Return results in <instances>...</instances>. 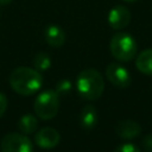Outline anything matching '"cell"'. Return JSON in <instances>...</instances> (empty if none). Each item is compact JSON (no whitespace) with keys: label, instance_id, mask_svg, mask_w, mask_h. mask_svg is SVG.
Instances as JSON below:
<instances>
[{"label":"cell","instance_id":"1","mask_svg":"<svg viewBox=\"0 0 152 152\" xmlns=\"http://www.w3.org/2000/svg\"><path fill=\"white\" fill-rule=\"evenodd\" d=\"M10 86L19 95L36 94L43 86V77L38 70L27 66H18L10 75Z\"/></svg>","mask_w":152,"mask_h":152},{"label":"cell","instance_id":"2","mask_svg":"<svg viewBox=\"0 0 152 152\" xmlns=\"http://www.w3.org/2000/svg\"><path fill=\"white\" fill-rule=\"evenodd\" d=\"M76 88L82 99L94 101L102 95L104 90V81L97 70L84 69L77 75Z\"/></svg>","mask_w":152,"mask_h":152},{"label":"cell","instance_id":"3","mask_svg":"<svg viewBox=\"0 0 152 152\" xmlns=\"http://www.w3.org/2000/svg\"><path fill=\"white\" fill-rule=\"evenodd\" d=\"M109 50L115 59L120 62H129L137 55L138 44L129 33L118 32L110 39Z\"/></svg>","mask_w":152,"mask_h":152},{"label":"cell","instance_id":"4","mask_svg":"<svg viewBox=\"0 0 152 152\" xmlns=\"http://www.w3.org/2000/svg\"><path fill=\"white\" fill-rule=\"evenodd\" d=\"M33 109L36 115L42 120H50L55 118L59 109V95L52 89L42 91L34 100Z\"/></svg>","mask_w":152,"mask_h":152},{"label":"cell","instance_id":"5","mask_svg":"<svg viewBox=\"0 0 152 152\" xmlns=\"http://www.w3.org/2000/svg\"><path fill=\"white\" fill-rule=\"evenodd\" d=\"M1 152H33L31 140L26 134L23 133H8L0 142Z\"/></svg>","mask_w":152,"mask_h":152},{"label":"cell","instance_id":"6","mask_svg":"<svg viewBox=\"0 0 152 152\" xmlns=\"http://www.w3.org/2000/svg\"><path fill=\"white\" fill-rule=\"evenodd\" d=\"M107 80L118 88H127L131 84L129 71L119 63H110L106 68Z\"/></svg>","mask_w":152,"mask_h":152},{"label":"cell","instance_id":"7","mask_svg":"<svg viewBox=\"0 0 152 152\" xmlns=\"http://www.w3.org/2000/svg\"><path fill=\"white\" fill-rule=\"evenodd\" d=\"M131 23V12L126 6L118 5L108 13V24L113 30H122Z\"/></svg>","mask_w":152,"mask_h":152},{"label":"cell","instance_id":"8","mask_svg":"<svg viewBox=\"0 0 152 152\" xmlns=\"http://www.w3.org/2000/svg\"><path fill=\"white\" fill-rule=\"evenodd\" d=\"M61 135L52 127H44L34 134V142L42 148H53L59 144Z\"/></svg>","mask_w":152,"mask_h":152},{"label":"cell","instance_id":"9","mask_svg":"<svg viewBox=\"0 0 152 152\" xmlns=\"http://www.w3.org/2000/svg\"><path fill=\"white\" fill-rule=\"evenodd\" d=\"M116 134L122 139H134L141 133V126L134 120H122L115 126Z\"/></svg>","mask_w":152,"mask_h":152},{"label":"cell","instance_id":"10","mask_svg":"<svg viewBox=\"0 0 152 152\" xmlns=\"http://www.w3.org/2000/svg\"><path fill=\"white\" fill-rule=\"evenodd\" d=\"M44 37L46 43L52 48H61L65 43L66 38L64 30L56 24H51L45 28Z\"/></svg>","mask_w":152,"mask_h":152},{"label":"cell","instance_id":"11","mask_svg":"<svg viewBox=\"0 0 152 152\" xmlns=\"http://www.w3.org/2000/svg\"><path fill=\"white\" fill-rule=\"evenodd\" d=\"M97 122V110L93 104H86L80 114V124L86 129H91Z\"/></svg>","mask_w":152,"mask_h":152},{"label":"cell","instance_id":"12","mask_svg":"<svg viewBox=\"0 0 152 152\" xmlns=\"http://www.w3.org/2000/svg\"><path fill=\"white\" fill-rule=\"evenodd\" d=\"M135 66L144 75L152 76V49H146L137 56Z\"/></svg>","mask_w":152,"mask_h":152},{"label":"cell","instance_id":"13","mask_svg":"<svg viewBox=\"0 0 152 152\" xmlns=\"http://www.w3.org/2000/svg\"><path fill=\"white\" fill-rule=\"evenodd\" d=\"M18 128L23 134H31L34 133L38 128V119L33 114H24L18 120Z\"/></svg>","mask_w":152,"mask_h":152},{"label":"cell","instance_id":"14","mask_svg":"<svg viewBox=\"0 0 152 152\" xmlns=\"http://www.w3.org/2000/svg\"><path fill=\"white\" fill-rule=\"evenodd\" d=\"M33 65H34L36 70H38V71L48 70L51 66V58L46 52H38L34 56Z\"/></svg>","mask_w":152,"mask_h":152},{"label":"cell","instance_id":"15","mask_svg":"<svg viewBox=\"0 0 152 152\" xmlns=\"http://www.w3.org/2000/svg\"><path fill=\"white\" fill-rule=\"evenodd\" d=\"M55 90L57 91L58 95H62V96L68 95L70 93V90H71V83H70V81L69 80H61L59 82H57Z\"/></svg>","mask_w":152,"mask_h":152},{"label":"cell","instance_id":"16","mask_svg":"<svg viewBox=\"0 0 152 152\" xmlns=\"http://www.w3.org/2000/svg\"><path fill=\"white\" fill-rule=\"evenodd\" d=\"M113 152H140V150L132 142H124L119 145Z\"/></svg>","mask_w":152,"mask_h":152},{"label":"cell","instance_id":"17","mask_svg":"<svg viewBox=\"0 0 152 152\" xmlns=\"http://www.w3.org/2000/svg\"><path fill=\"white\" fill-rule=\"evenodd\" d=\"M141 146L145 151L147 152H152V133L145 135L141 140Z\"/></svg>","mask_w":152,"mask_h":152},{"label":"cell","instance_id":"18","mask_svg":"<svg viewBox=\"0 0 152 152\" xmlns=\"http://www.w3.org/2000/svg\"><path fill=\"white\" fill-rule=\"evenodd\" d=\"M7 104H8V101H7L6 95L4 93H0V118L5 114L7 109Z\"/></svg>","mask_w":152,"mask_h":152},{"label":"cell","instance_id":"19","mask_svg":"<svg viewBox=\"0 0 152 152\" xmlns=\"http://www.w3.org/2000/svg\"><path fill=\"white\" fill-rule=\"evenodd\" d=\"M12 0H0V5H7V4H10Z\"/></svg>","mask_w":152,"mask_h":152},{"label":"cell","instance_id":"20","mask_svg":"<svg viewBox=\"0 0 152 152\" xmlns=\"http://www.w3.org/2000/svg\"><path fill=\"white\" fill-rule=\"evenodd\" d=\"M124 1H126V2H135L137 0H124Z\"/></svg>","mask_w":152,"mask_h":152}]
</instances>
